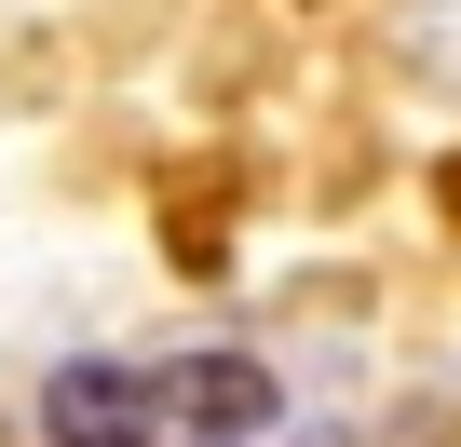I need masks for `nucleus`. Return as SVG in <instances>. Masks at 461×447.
Listing matches in <instances>:
<instances>
[{"label":"nucleus","mask_w":461,"mask_h":447,"mask_svg":"<svg viewBox=\"0 0 461 447\" xmlns=\"http://www.w3.org/2000/svg\"><path fill=\"white\" fill-rule=\"evenodd\" d=\"M163 434V380L122 353H68L41 380V447H149Z\"/></svg>","instance_id":"obj_1"},{"label":"nucleus","mask_w":461,"mask_h":447,"mask_svg":"<svg viewBox=\"0 0 461 447\" xmlns=\"http://www.w3.org/2000/svg\"><path fill=\"white\" fill-rule=\"evenodd\" d=\"M163 380V420H190V434H272L285 420V380L258 366V353H176V366H149Z\"/></svg>","instance_id":"obj_2"}]
</instances>
